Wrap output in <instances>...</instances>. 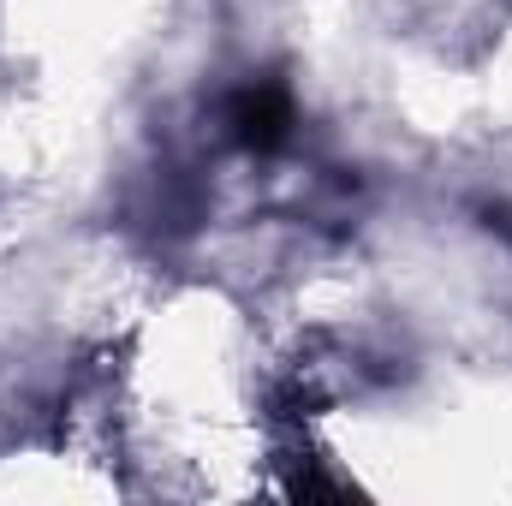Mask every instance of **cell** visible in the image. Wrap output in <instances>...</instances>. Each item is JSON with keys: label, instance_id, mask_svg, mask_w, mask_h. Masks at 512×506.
Masks as SVG:
<instances>
[{"label": "cell", "instance_id": "6da1fadb", "mask_svg": "<svg viewBox=\"0 0 512 506\" xmlns=\"http://www.w3.org/2000/svg\"><path fill=\"white\" fill-rule=\"evenodd\" d=\"M233 131H239V143H251V149H274L286 126H292V108H286V96L274 90V84H256L245 96H233Z\"/></svg>", "mask_w": 512, "mask_h": 506}]
</instances>
